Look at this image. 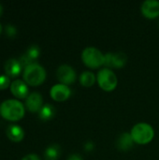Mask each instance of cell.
I'll use <instances>...</instances> for the list:
<instances>
[{
	"mask_svg": "<svg viewBox=\"0 0 159 160\" xmlns=\"http://www.w3.org/2000/svg\"><path fill=\"white\" fill-rule=\"evenodd\" d=\"M25 113V106L19 99H6L0 104V115L10 122L21 120Z\"/></svg>",
	"mask_w": 159,
	"mask_h": 160,
	"instance_id": "1",
	"label": "cell"
},
{
	"mask_svg": "<svg viewBox=\"0 0 159 160\" xmlns=\"http://www.w3.org/2000/svg\"><path fill=\"white\" fill-rule=\"evenodd\" d=\"M46 76L45 68L37 63H33L25 67L22 72L23 81L31 86H38L42 84L46 80Z\"/></svg>",
	"mask_w": 159,
	"mask_h": 160,
	"instance_id": "2",
	"label": "cell"
},
{
	"mask_svg": "<svg viewBox=\"0 0 159 160\" xmlns=\"http://www.w3.org/2000/svg\"><path fill=\"white\" fill-rule=\"evenodd\" d=\"M130 134L135 143L146 145L154 140L155 130L148 123H138L131 128Z\"/></svg>",
	"mask_w": 159,
	"mask_h": 160,
	"instance_id": "3",
	"label": "cell"
},
{
	"mask_svg": "<svg viewBox=\"0 0 159 160\" xmlns=\"http://www.w3.org/2000/svg\"><path fill=\"white\" fill-rule=\"evenodd\" d=\"M82 61L89 68H98L105 64V54L95 47H87L82 52Z\"/></svg>",
	"mask_w": 159,
	"mask_h": 160,
	"instance_id": "4",
	"label": "cell"
},
{
	"mask_svg": "<svg viewBox=\"0 0 159 160\" xmlns=\"http://www.w3.org/2000/svg\"><path fill=\"white\" fill-rule=\"evenodd\" d=\"M97 82L105 92H112L116 89L118 79L112 69L108 68H100L97 74Z\"/></svg>",
	"mask_w": 159,
	"mask_h": 160,
	"instance_id": "5",
	"label": "cell"
},
{
	"mask_svg": "<svg viewBox=\"0 0 159 160\" xmlns=\"http://www.w3.org/2000/svg\"><path fill=\"white\" fill-rule=\"evenodd\" d=\"M127 63V55L123 52H107L105 54V68H122Z\"/></svg>",
	"mask_w": 159,
	"mask_h": 160,
	"instance_id": "6",
	"label": "cell"
},
{
	"mask_svg": "<svg viewBox=\"0 0 159 160\" xmlns=\"http://www.w3.org/2000/svg\"><path fill=\"white\" fill-rule=\"evenodd\" d=\"M56 77L60 83L70 85L75 82L77 79V74L75 69L71 66L64 64L58 67L56 70Z\"/></svg>",
	"mask_w": 159,
	"mask_h": 160,
	"instance_id": "7",
	"label": "cell"
},
{
	"mask_svg": "<svg viewBox=\"0 0 159 160\" xmlns=\"http://www.w3.org/2000/svg\"><path fill=\"white\" fill-rule=\"evenodd\" d=\"M50 96L54 101L63 102L70 98L71 89L68 85L63 83H56L52 86L50 90Z\"/></svg>",
	"mask_w": 159,
	"mask_h": 160,
	"instance_id": "8",
	"label": "cell"
},
{
	"mask_svg": "<svg viewBox=\"0 0 159 160\" xmlns=\"http://www.w3.org/2000/svg\"><path fill=\"white\" fill-rule=\"evenodd\" d=\"M9 89H10V93L19 99L26 98L29 95L28 84L23 80L16 79L12 81L10 83Z\"/></svg>",
	"mask_w": 159,
	"mask_h": 160,
	"instance_id": "9",
	"label": "cell"
},
{
	"mask_svg": "<svg viewBox=\"0 0 159 160\" xmlns=\"http://www.w3.org/2000/svg\"><path fill=\"white\" fill-rule=\"evenodd\" d=\"M142 14L147 19H157L159 17V1L146 0L141 6Z\"/></svg>",
	"mask_w": 159,
	"mask_h": 160,
	"instance_id": "10",
	"label": "cell"
},
{
	"mask_svg": "<svg viewBox=\"0 0 159 160\" xmlns=\"http://www.w3.org/2000/svg\"><path fill=\"white\" fill-rule=\"evenodd\" d=\"M25 108L30 112H38L43 107V98L37 92H32L25 98Z\"/></svg>",
	"mask_w": 159,
	"mask_h": 160,
	"instance_id": "11",
	"label": "cell"
},
{
	"mask_svg": "<svg viewBox=\"0 0 159 160\" xmlns=\"http://www.w3.org/2000/svg\"><path fill=\"white\" fill-rule=\"evenodd\" d=\"M22 66L20 62V60L16 58H9L5 62L4 69L6 72V75L8 77H17L22 72Z\"/></svg>",
	"mask_w": 159,
	"mask_h": 160,
	"instance_id": "12",
	"label": "cell"
},
{
	"mask_svg": "<svg viewBox=\"0 0 159 160\" xmlns=\"http://www.w3.org/2000/svg\"><path fill=\"white\" fill-rule=\"evenodd\" d=\"M7 138L13 142H20L24 137V131L18 125H9L6 129Z\"/></svg>",
	"mask_w": 159,
	"mask_h": 160,
	"instance_id": "13",
	"label": "cell"
},
{
	"mask_svg": "<svg viewBox=\"0 0 159 160\" xmlns=\"http://www.w3.org/2000/svg\"><path fill=\"white\" fill-rule=\"evenodd\" d=\"M134 141L131 137V134L128 133V132H125L123 134H121L116 142V145H117V148L121 151H129L133 145H134Z\"/></svg>",
	"mask_w": 159,
	"mask_h": 160,
	"instance_id": "14",
	"label": "cell"
},
{
	"mask_svg": "<svg viewBox=\"0 0 159 160\" xmlns=\"http://www.w3.org/2000/svg\"><path fill=\"white\" fill-rule=\"evenodd\" d=\"M80 83L84 86V87H91L95 84V82H97V76L91 72V71H83L81 75H80Z\"/></svg>",
	"mask_w": 159,
	"mask_h": 160,
	"instance_id": "15",
	"label": "cell"
},
{
	"mask_svg": "<svg viewBox=\"0 0 159 160\" xmlns=\"http://www.w3.org/2000/svg\"><path fill=\"white\" fill-rule=\"evenodd\" d=\"M55 114V109L51 104L43 105L41 110L38 112V117L42 121H49L53 118Z\"/></svg>",
	"mask_w": 159,
	"mask_h": 160,
	"instance_id": "16",
	"label": "cell"
},
{
	"mask_svg": "<svg viewBox=\"0 0 159 160\" xmlns=\"http://www.w3.org/2000/svg\"><path fill=\"white\" fill-rule=\"evenodd\" d=\"M61 154L60 147L57 144H52L48 146L44 152L45 160H57Z\"/></svg>",
	"mask_w": 159,
	"mask_h": 160,
	"instance_id": "17",
	"label": "cell"
},
{
	"mask_svg": "<svg viewBox=\"0 0 159 160\" xmlns=\"http://www.w3.org/2000/svg\"><path fill=\"white\" fill-rule=\"evenodd\" d=\"M10 79L8 76L7 75H0V90H4L7 89V87L10 86Z\"/></svg>",
	"mask_w": 159,
	"mask_h": 160,
	"instance_id": "18",
	"label": "cell"
},
{
	"mask_svg": "<svg viewBox=\"0 0 159 160\" xmlns=\"http://www.w3.org/2000/svg\"><path fill=\"white\" fill-rule=\"evenodd\" d=\"M6 34L9 37V38H13L16 36L17 34V29L14 25L12 24H7L6 26Z\"/></svg>",
	"mask_w": 159,
	"mask_h": 160,
	"instance_id": "19",
	"label": "cell"
},
{
	"mask_svg": "<svg viewBox=\"0 0 159 160\" xmlns=\"http://www.w3.org/2000/svg\"><path fill=\"white\" fill-rule=\"evenodd\" d=\"M21 160H41L40 159V158L37 156V155H36V154H28V155H26V156H24L22 158Z\"/></svg>",
	"mask_w": 159,
	"mask_h": 160,
	"instance_id": "20",
	"label": "cell"
},
{
	"mask_svg": "<svg viewBox=\"0 0 159 160\" xmlns=\"http://www.w3.org/2000/svg\"><path fill=\"white\" fill-rule=\"evenodd\" d=\"M94 148H95V145H94V142H85L84 149H85L86 152H91V151L94 150Z\"/></svg>",
	"mask_w": 159,
	"mask_h": 160,
	"instance_id": "21",
	"label": "cell"
},
{
	"mask_svg": "<svg viewBox=\"0 0 159 160\" xmlns=\"http://www.w3.org/2000/svg\"><path fill=\"white\" fill-rule=\"evenodd\" d=\"M67 160H83V159H82V156H81V155H79V154H72V155H70V156L67 158Z\"/></svg>",
	"mask_w": 159,
	"mask_h": 160,
	"instance_id": "22",
	"label": "cell"
},
{
	"mask_svg": "<svg viewBox=\"0 0 159 160\" xmlns=\"http://www.w3.org/2000/svg\"><path fill=\"white\" fill-rule=\"evenodd\" d=\"M2 11H3V7H2V5L0 4V16H1V14H2Z\"/></svg>",
	"mask_w": 159,
	"mask_h": 160,
	"instance_id": "23",
	"label": "cell"
},
{
	"mask_svg": "<svg viewBox=\"0 0 159 160\" xmlns=\"http://www.w3.org/2000/svg\"><path fill=\"white\" fill-rule=\"evenodd\" d=\"M1 32H2V25H1V23H0V34H1Z\"/></svg>",
	"mask_w": 159,
	"mask_h": 160,
	"instance_id": "24",
	"label": "cell"
}]
</instances>
